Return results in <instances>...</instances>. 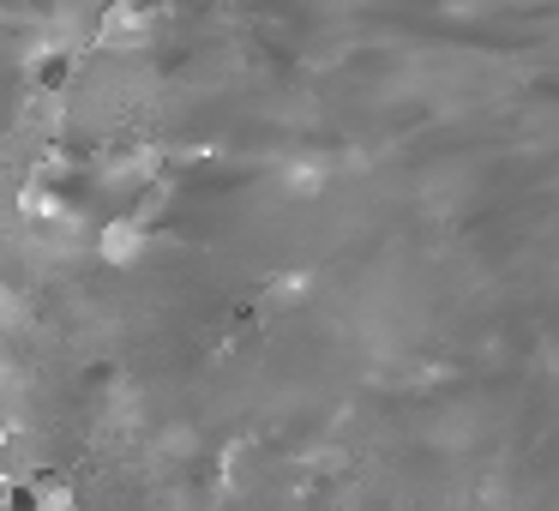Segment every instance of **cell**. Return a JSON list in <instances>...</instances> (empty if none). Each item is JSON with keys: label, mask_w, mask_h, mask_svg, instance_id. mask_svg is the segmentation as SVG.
<instances>
[{"label": "cell", "mask_w": 559, "mask_h": 511, "mask_svg": "<svg viewBox=\"0 0 559 511\" xmlns=\"http://www.w3.org/2000/svg\"><path fill=\"white\" fill-rule=\"evenodd\" d=\"M67 67H73L67 55H43V61H37V85L43 91H61L67 85Z\"/></svg>", "instance_id": "6da1fadb"}]
</instances>
